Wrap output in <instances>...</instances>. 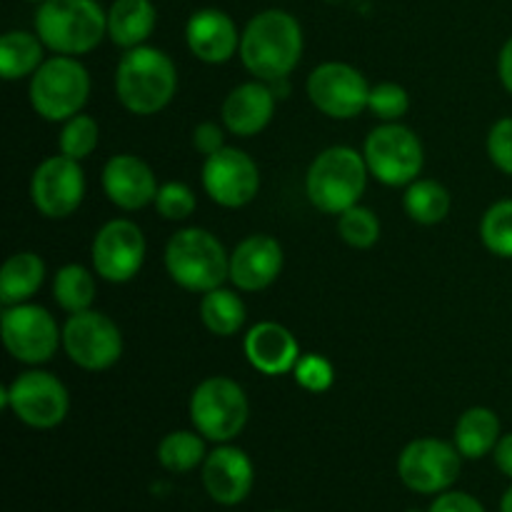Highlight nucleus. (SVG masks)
<instances>
[{
	"mask_svg": "<svg viewBox=\"0 0 512 512\" xmlns=\"http://www.w3.org/2000/svg\"><path fill=\"white\" fill-rule=\"evenodd\" d=\"M240 30L220 8H200L185 23L188 50L208 65H223L240 53Z\"/></svg>",
	"mask_w": 512,
	"mask_h": 512,
	"instance_id": "6ab92c4d",
	"label": "nucleus"
},
{
	"mask_svg": "<svg viewBox=\"0 0 512 512\" xmlns=\"http://www.w3.org/2000/svg\"><path fill=\"white\" fill-rule=\"evenodd\" d=\"M368 110L380 123H400L410 110V95L400 83L370 85Z\"/></svg>",
	"mask_w": 512,
	"mask_h": 512,
	"instance_id": "72a5a7b5",
	"label": "nucleus"
},
{
	"mask_svg": "<svg viewBox=\"0 0 512 512\" xmlns=\"http://www.w3.org/2000/svg\"><path fill=\"white\" fill-rule=\"evenodd\" d=\"M275 95L273 85L265 80H250V83H240L225 95L223 108H220V118H223V128L228 133L238 135V138H253L260 135L270 125L275 115Z\"/></svg>",
	"mask_w": 512,
	"mask_h": 512,
	"instance_id": "412c9836",
	"label": "nucleus"
},
{
	"mask_svg": "<svg viewBox=\"0 0 512 512\" xmlns=\"http://www.w3.org/2000/svg\"><path fill=\"white\" fill-rule=\"evenodd\" d=\"M493 458H495V465H498V470L503 475H508L512 480V433L503 435V438L498 440V445H495L493 450Z\"/></svg>",
	"mask_w": 512,
	"mask_h": 512,
	"instance_id": "ea45409f",
	"label": "nucleus"
},
{
	"mask_svg": "<svg viewBox=\"0 0 512 512\" xmlns=\"http://www.w3.org/2000/svg\"><path fill=\"white\" fill-rule=\"evenodd\" d=\"M153 205L160 218L170 220V223H183V220H188L195 213L198 198H195V190L188 183L170 180V183L160 185Z\"/></svg>",
	"mask_w": 512,
	"mask_h": 512,
	"instance_id": "f704fd0d",
	"label": "nucleus"
},
{
	"mask_svg": "<svg viewBox=\"0 0 512 512\" xmlns=\"http://www.w3.org/2000/svg\"><path fill=\"white\" fill-rule=\"evenodd\" d=\"M428 512H485V508L473 495L458 493V490H445V493H440L433 500Z\"/></svg>",
	"mask_w": 512,
	"mask_h": 512,
	"instance_id": "58836bf2",
	"label": "nucleus"
},
{
	"mask_svg": "<svg viewBox=\"0 0 512 512\" xmlns=\"http://www.w3.org/2000/svg\"><path fill=\"white\" fill-rule=\"evenodd\" d=\"M305 38L298 18L288 10L268 8L248 20L240 35V60L255 80H285L303 58Z\"/></svg>",
	"mask_w": 512,
	"mask_h": 512,
	"instance_id": "f257e3e1",
	"label": "nucleus"
},
{
	"mask_svg": "<svg viewBox=\"0 0 512 512\" xmlns=\"http://www.w3.org/2000/svg\"><path fill=\"white\" fill-rule=\"evenodd\" d=\"M403 208L413 223L438 225L450 215L453 198H450V190L438 180L418 178L405 188Z\"/></svg>",
	"mask_w": 512,
	"mask_h": 512,
	"instance_id": "cd10ccee",
	"label": "nucleus"
},
{
	"mask_svg": "<svg viewBox=\"0 0 512 512\" xmlns=\"http://www.w3.org/2000/svg\"><path fill=\"white\" fill-rule=\"evenodd\" d=\"M500 438H503V425L498 413L485 405L468 408L455 423L453 443L468 460H480L493 453Z\"/></svg>",
	"mask_w": 512,
	"mask_h": 512,
	"instance_id": "b1692460",
	"label": "nucleus"
},
{
	"mask_svg": "<svg viewBox=\"0 0 512 512\" xmlns=\"http://www.w3.org/2000/svg\"><path fill=\"white\" fill-rule=\"evenodd\" d=\"M200 320L208 333L218 335V338H233L243 330L245 320H248V308L235 290L220 285L200 298Z\"/></svg>",
	"mask_w": 512,
	"mask_h": 512,
	"instance_id": "bb28decb",
	"label": "nucleus"
},
{
	"mask_svg": "<svg viewBox=\"0 0 512 512\" xmlns=\"http://www.w3.org/2000/svg\"><path fill=\"white\" fill-rule=\"evenodd\" d=\"M53 298L68 315L90 310L95 303V270L90 273L85 265L78 263L58 268L53 278Z\"/></svg>",
	"mask_w": 512,
	"mask_h": 512,
	"instance_id": "c85d7f7f",
	"label": "nucleus"
},
{
	"mask_svg": "<svg viewBox=\"0 0 512 512\" xmlns=\"http://www.w3.org/2000/svg\"><path fill=\"white\" fill-rule=\"evenodd\" d=\"M63 350L73 365L100 373L113 368L123 355V333L113 318L90 308L68 315L63 325Z\"/></svg>",
	"mask_w": 512,
	"mask_h": 512,
	"instance_id": "9b49d317",
	"label": "nucleus"
},
{
	"mask_svg": "<svg viewBox=\"0 0 512 512\" xmlns=\"http://www.w3.org/2000/svg\"><path fill=\"white\" fill-rule=\"evenodd\" d=\"M45 63V45L38 33L30 30H8L0 38V75L3 80L33 78L35 70Z\"/></svg>",
	"mask_w": 512,
	"mask_h": 512,
	"instance_id": "a878e982",
	"label": "nucleus"
},
{
	"mask_svg": "<svg viewBox=\"0 0 512 512\" xmlns=\"http://www.w3.org/2000/svg\"><path fill=\"white\" fill-rule=\"evenodd\" d=\"M283 263V245L273 235H248L230 253V283L243 293H260L280 278Z\"/></svg>",
	"mask_w": 512,
	"mask_h": 512,
	"instance_id": "f3484780",
	"label": "nucleus"
},
{
	"mask_svg": "<svg viewBox=\"0 0 512 512\" xmlns=\"http://www.w3.org/2000/svg\"><path fill=\"white\" fill-rule=\"evenodd\" d=\"M175 90H178V70L165 50L145 43L120 55L115 68V95L128 113H160L175 98Z\"/></svg>",
	"mask_w": 512,
	"mask_h": 512,
	"instance_id": "f03ea898",
	"label": "nucleus"
},
{
	"mask_svg": "<svg viewBox=\"0 0 512 512\" xmlns=\"http://www.w3.org/2000/svg\"><path fill=\"white\" fill-rule=\"evenodd\" d=\"M203 190L220 208H245L260 193V168L245 150L225 145L203 163Z\"/></svg>",
	"mask_w": 512,
	"mask_h": 512,
	"instance_id": "dca6fc26",
	"label": "nucleus"
},
{
	"mask_svg": "<svg viewBox=\"0 0 512 512\" xmlns=\"http://www.w3.org/2000/svg\"><path fill=\"white\" fill-rule=\"evenodd\" d=\"M158 188L160 185L153 168L138 155L120 153L105 163L103 190L110 203L125 213H135V210L153 205Z\"/></svg>",
	"mask_w": 512,
	"mask_h": 512,
	"instance_id": "a211bd4d",
	"label": "nucleus"
},
{
	"mask_svg": "<svg viewBox=\"0 0 512 512\" xmlns=\"http://www.w3.org/2000/svg\"><path fill=\"white\" fill-rule=\"evenodd\" d=\"M28 98L35 113L48 123H65L83 113L90 98V73L73 55L45 58L33 73Z\"/></svg>",
	"mask_w": 512,
	"mask_h": 512,
	"instance_id": "423d86ee",
	"label": "nucleus"
},
{
	"mask_svg": "<svg viewBox=\"0 0 512 512\" xmlns=\"http://www.w3.org/2000/svg\"><path fill=\"white\" fill-rule=\"evenodd\" d=\"M28 3H35V5H40V3H45V0H28Z\"/></svg>",
	"mask_w": 512,
	"mask_h": 512,
	"instance_id": "37998d69",
	"label": "nucleus"
},
{
	"mask_svg": "<svg viewBox=\"0 0 512 512\" xmlns=\"http://www.w3.org/2000/svg\"><path fill=\"white\" fill-rule=\"evenodd\" d=\"M205 438L198 430H173L158 445V463L168 473H190L205 463Z\"/></svg>",
	"mask_w": 512,
	"mask_h": 512,
	"instance_id": "c756f323",
	"label": "nucleus"
},
{
	"mask_svg": "<svg viewBox=\"0 0 512 512\" xmlns=\"http://www.w3.org/2000/svg\"><path fill=\"white\" fill-rule=\"evenodd\" d=\"M165 270L188 293L205 295L230 280V253L205 228H180L165 245Z\"/></svg>",
	"mask_w": 512,
	"mask_h": 512,
	"instance_id": "39448f33",
	"label": "nucleus"
},
{
	"mask_svg": "<svg viewBox=\"0 0 512 512\" xmlns=\"http://www.w3.org/2000/svg\"><path fill=\"white\" fill-rule=\"evenodd\" d=\"M498 78L503 88L512 95V35L503 43L498 55Z\"/></svg>",
	"mask_w": 512,
	"mask_h": 512,
	"instance_id": "a19ab883",
	"label": "nucleus"
},
{
	"mask_svg": "<svg viewBox=\"0 0 512 512\" xmlns=\"http://www.w3.org/2000/svg\"><path fill=\"white\" fill-rule=\"evenodd\" d=\"M480 240L495 258L512 260V198L498 200L480 220Z\"/></svg>",
	"mask_w": 512,
	"mask_h": 512,
	"instance_id": "7c9ffc66",
	"label": "nucleus"
},
{
	"mask_svg": "<svg viewBox=\"0 0 512 512\" xmlns=\"http://www.w3.org/2000/svg\"><path fill=\"white\" fill-rule=\"evenodd\" d=\"M308 98L315 108L333 120H353L368 110L370 83L355 65L328 60L308 75Z\"/></svg>",
	"mask_w": 512,
	"mask_h": 512,
	"instance_id": "f8f14e48",
	"label": "nucleus"
},
{
	"mask_svg": "<svg viewBox=\"0 0 512 512\" xmlns=\"http://www.w3.org/2000/svg\"><path fill=\"white\" fill-rule=\"evenodd\" d=\"M148 255V243L138 223L128 218L108 220L95 233L90 245V260H93L95 275L105 283H128L140 273Z\"/></svg>",
	"mask_w": 512,
	"mask_h": 512,
	"instance_id": "4468645a",
	"label": "nucleus"
},
{
	"mask_svg": "<svg viewBox=\"0 0 512 512\" xmlns=\"http://www.w3.org/2000/svg\"><path fill=\"white\" fill-rule=\"evenodd\" d=\"M45 283V263L33 250H20L10 255L0 273V303L8 305L28 303Z\"/></svg>",
	"mask_w": 512,
	"mask_h": 512,
	"instance_id": "393cba45",
	"label": "nucleus"
},
{
	"mask_svg": "<svg viewBox=\"0 0 512 512\" xmlns=\"http://www.w3.org/2000/svg\"><path fill=\"white\" fill-rule=\"evenodd\" d=\"M463 455L455 443L440 438H418L403 448L398 475L405 488L420 495H440L458 480Z\"/></svg>",
	"mask_w": 512,
	"mask_h": 512,
	"instance_id": "ddd939ff",
	"label": "nucleus"
},
{
	"mask_svg": "<svg viewBox=\"0 0 512 512\" xmlns=\"http://www.w3.org/2000/svg\"><path fill=\"white\" fill-rule=\"evenodd\" d=\"M488 158L500 173L512 175V118H500L488 133Z\"/></svg>",
	"mask_w": 512,
	"mask_h": 512,
	"instance_id": "e433bc0d",
	"label": "nucleus"
},
{
	"mask_svg": "<svg viewBox=\"0 0 512 512\" xmlns=\"http://www.w3.org/2000/svg\"><path fill=\"white\" fill-rule=\"evenodd\" d=\"M100 143V125L93 115L78 113L70 120H65L63 128H60L58 135V148L60 153L68 155V158L83 163L85 158L98 150Z\"/></svg>",
	"mask_w": 512,
	"mask_h": 512,
	"instance_id": "2f4dec72",
	"label": "nucleus"
},
{
	"mask_svg": "<svg viewBox=\"0 0 512 512\" xmlns=\"http://www.w3.org/2000/svg\"><path fill=\"white\" fill-rule=\"evenodd\" d=\"M3 405L28 428L53 430L68 418L70 395L53 373L28 370L3 390Z\"/></svg>",
	"mask_w": 512,
	"mask_h": 512,
	"instance_id": "1a4fd4ad",
	"label": "nucleus"
},
{
	"mask_svg": "<svg viewBox=\"0 0 512 512\" xmlns=\"http://www.w3.org/2000/svg\"><path fill=\"white\" fill-rule=\"evenodd\" d=\"M250 403L243 385L225 375H210L190 395L193 428L210 443H230L245 430Z\"/></svg>",
	"mask_w": 512,
	"mask_h": 512,
	"instance_id": "0eeeda50",
	"label": "nucleus"
},
{
	"mask_svg": "<svg viewBox=\"0 0 512 512\" xmlns=\"http://www.w3.org/2000/svg\"><path fill=\"white\" fill-rule=\"evenodd\" d=\"M158 25L153 0H113L108 8V38L118 48L130 50L148 43Z\"/></svg>",
	"mask_w": 512,
	"mask_h": 512,
	"instance_id": "5701e85b",
	"label": "nucleus"
},
{
	"mask_svg": "<svg viewBox=\"0 0 512 512\" xmlns=\"http://www.w3.org/2000/svg\"><path fill=\"white\" fill-rule=\"evenodd\" d=\"M3 345L15 360L25 365H43L53 360L63 345V330L45 308L33 303L8 305L0 315Z\"/></svg>",
	"mask_w": 512,
	"mask_h": 512,
	"instance_id": "9d476101",
	"label": "nucleus"
},
{
	"mask_svg": "<svg viewBox=\"0 0 512 512\" xmlns=\"http://www.w3.org/2000/svg\"><path fill=\"white\" fill-rule=\"evenodd\" d=\"M85 198V173L78 160L50 155L30 178V200L35 210L50 220L70 218Z\"/></svg>",
	"mask_w": 512,
	"mask_h": 512,
	"instance_id": "2eb2a0df",
	"label": "nucleus"
},
{
	"mask_svg": "<svg viewBox=\"0 0 512 512\" xmlns=\"http://www.w3.org/2000/svg\"><path fill=\"white\" fill-rule=\"evenodd\" d=\"M255 468L248 453L235 445L220 443L203 463L205 493L220 505H238L250 495Z\"/></svg>",
	"mask_w": 512,
	"mask_h": 512,
	"instance_id": "aec40b11",
	"label": "nucleus"
},
{
	"mask_svg": "<svg viewBox=\"0 0 512 512\" xmlns=\"http://www.w3.org/2000/svg\"><path fill=\"white\" fill-rule=\"evenodd\" d=\"M243 350L248 363L268 378L293 373L303 355L295 335L275 320H263V323L253 325L245 335Z\"/></svg>",
	"mask_w": 512,
	"mask_h": 512,
	"instance_id": "4be33fe9",
	"label": "nucleus"
},
{
	"mask_svg": "<svg viewBox=\"0 0 512 512\" xmlns=\"http://www.w3.org/2000/svg\"><path fill=\"white\" fill-rule=\"evenodd\" d=\"M370 170L363 153L350 145H333L318 153L305 173V195L325 215H340L360 203Z\"/></svg>",
	"mask_w": 512,
	"mask_h": 512,
	"instance_id": "20e7f679",
	"label": "nucleus"
},
{
	"mask_svg": "<svg viewBox=\"0 0 512 512\" xmlns=\"http://www.w3.org/2000/svg\"><path fill=\"white\" fill-rule=\"evenodd\" d=\"M338 235L345 245L355 250L373 248L380 240V220L365 205H353L338 215Z\"/></svg>",
	"mask_w": 512,
	"mask_h": 512,
	"instance_id": "473e14b6",
	"label": "nucleus"
},
{
	"mask_svg": "<svg viewBox=\"0 0 512 512\" xmlns=\"http://www.w3.org/2000/svg\"><path fill=\"white\" fill-rule=\"evenodd\" d=\"M500 512H512V485L508 490H505L503 503H500Z\"/></svg>",
	"mask_w": 512,
	"mask_h": 512,
	"instance_id": "79ce46f5",
	"label": "nucleus"
},
{
	"mask_svg": "<svg viewBox=\"0 0 512 512\" xmlns=\"http://www.w3.org/2000/svg\"><path fill=\"white\" fill-rule=\"evenodd\" d=\"M193 148L195 153H200L203 158H210L218 150L225 148V128H220L213 120H205L198 123L193 130Z\"/></svg>",
	"mask_w": 512,
	"mask_h": 512,
	"instance_id": "4c0bfd02",
	"label": "nucleus"
},
{
	"mask_svg": "<svg viewBox=\"0 0 512 512\" xmlns=\"http://www.w3.org/2000/svg\"><path fill=\"white\" fill-rule=\"evenodd\" d=\"M363 158L378 183L408 188L423 173L425 150L413 128L403 123H380L365 138Z\"/></svg>",
	"mask_w": 512,
	"mask_h": 512,
	"instance_id": "6e6552de",
	"label": "nucleus"
},
{
	"mask_svg": "<svg viewBox=\"0 0 512 512\" xmlns=\"http://www.w3.org/2000/svg\"><path fill=\"white\" fill-rule=\"evenodd\" d=\"M295 383L300 385L308 393H325V390L333 388L335 383V370L325 355L318 353H305L300 355L298 365L293 370Z\"/></svg>",
	"mask_w": 512,
	"mask_h": 512,
	"instance_id": "c9c22d12",
	"label": "nucleus"
},
{
	"mask_svg": "<svg viewBox=\"0 0 512 512\" xmlns=\"http://www.w3.org/2000/svg\"><path fill=\"white\" fill-rule=\"evenodd\" d=\"M35 33L55 55H88L108 35V10L98 0H45L35 10Z\"/></svg>",
	"mask_w": 512,
	"mask_h": 512,
	"instance_id": "7ed1b4c3",
	"label": "nucleus"
}]
</instances>
